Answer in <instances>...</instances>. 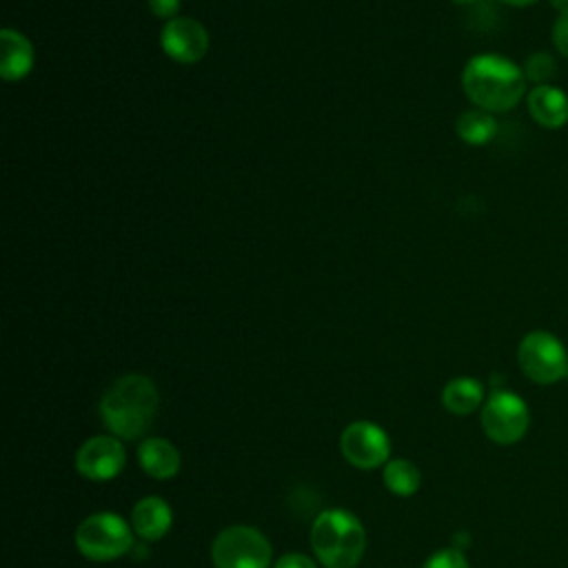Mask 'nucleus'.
Returning a JSON list of instances; mask_svg holds the SVG:
<instances>
[{
	"instance_id": "nucleus-17",
	"label": "nucleus",
	"mask_w": 568,
	"mask_h": 568,
	"mask_svg": "<svg viewBox=\"0 0 568 568\" xmlns=\"http://www.w3.org/2000/svg\"><path fill=\"white\" fill-rule=\"evenodd\" d=\"M422 484V475L419 468L408 462V459H390L384 464V486L399 495V497H408L413 493H417Z\"/></svg>"
},
{
	"instance_id": "nucleus-10",
	"label": "nucleus",
	"mask_w": 568,
	"mask_h": 568,
	"mask_svg": "<svg viewBox=\"0 0 568 568\" xmlns=\"http://www.w3.org/2000/svg\"><path fill=\"white\" fill-rule=\"evenodd\" d=\"M160 47L173 62L195 64L209 51V31L200 20L178 16L162 27Z\"/></svg>"
},
{
	"instance_id": "nucleus-1",
	"label": "nucleus",
	"mask_w": 568,
	"mask_h": 568,
	"mask_svg": "<svg viewBox=\"0 0 568 568\" xmlns=\"http://www.w3.org/2000/svg\"><path fill=\"white\" fill-rule=\"evenodd\" d=\"M524 67L499 53H477L462 69L466 98L488 113L510 111L526 95Z\"/></svg>"
},
{
	"instance_id": "nucleus-25",
	"label": "nucleus",
	"mask_w": 568,
	"mask_h": 568,
	"mask_svg": "<svg viewBox=\"0 0 568 568\" xmlns=\"http://www.w3.org/2000/svg\"><path fill=\"white\" fill-rule=\"evenodd\" d=\"M455 4H470V2H475V0H453Z\"/></svg>"
},
{
	"instance_id": "nucleus-12",
	"label": "nucleus",
	"mask_w": 568,
	"mask_h": 568,
	"mask_svg": "<svg viewBox=\"0 0 568 568\" xmlns=\"http://www.w3.org/2000/svg\"><path fill=\"white\" fill-rule=\"evenodd\" d=\"M0 75L7 82H18L33 69V44L18 29L4 27L0 31Z\"/></svg>"
},
{
	"instance_id": "nucleus-16",
	"label": "nucleus",
	"mask_w": 568,
	"mask_h": 568,
	"mask_svg": "<svg viewBox=\"0 0 568 568\" xmlns=\"http://www.w3.org/2000/svg\"><path fill=\"white\" fill-rule=\"evenodd\" d=\"M455 133L466 144L481 146V144H488L497 135V120L493 113H488L484 109H470V111H464L455 120Z\"/></svg>"
},
{
	"instance_id": "nucleus-7",
	"label": "nucleus",
	"mask_w": 568,
	"mask_h": 568,
	"mask_svg": "<svg viewBox=\"0 0 568 568\" xmlns=\"http://www.w3.org/2000/svg\"><path fill=\"white\" fill-rule=\"evenodd\" d=\"M530 424L528 404L513 390L497 388L481 406V428L499 446L517 444Z\"/></svg>"
},
{
	"instance_id": "nucleus-24",
	"label": "nucleus",
	"mask_w": 568,
	"mask_h": 568,
	"mask_svg": "<svg viewBox=\"0 0 568 568\" xmlns=\"http://www.w3.org/2000/svg\"><path fill=\"white\" fill-rule=\"evenodd\" d=\"M550 2H552V7L557 9V13L568 11V0H550Z\"/></svg>"
},
{
	"instance_id": "nucleus-11",
	"label": "nucleus",
	"mask_w": 568,
	"mask_h": 568,
	"mask_svg": "<svg viewBox=\"0 0 568 568\" xmlns=\"http://www.w3.org/2000/svg\"><path fill=\"white\" fill-rule=\"evenodd\" d=\"M530 118L544 129H561L568 124V93L557 84H537L526 93Z\"/></svg>"
},
{
	"instance_id": "nucleus-15",
	"label": "nucleus",
	"mask_w": 568,
	"mask_h": 568,
	"mask_svg": "<svg viewBox=\"0 0 568 568\" xmlns=\"http://www.w3.org/2000/svg\"><path fill=\"white\" fill-rule=\"evenodd\" d=\"M484 402V384L475 377H455L442 390V404L453 415H470Z\"/></svg>"
},
{
	"instance_id": "nucleus-19",
	"label": "nucleus",
	"mask_w": 568,
	"mask_h": 568,
	"mask_svg": "<svg viewBox=\"0 0 568 568\" xmlns=\"http://www.w3.org/2000/svg\"><path fill=\"white\" fill-rule=\"evenodd\" d=\"M422 568H468V561L459 548H442L433 552Z\"/></svg>"
},
{
	"instance_id": "nucleus-2",
	"label": "nucleus",
	"mask_w": 568,
	"mask_h": 568,
	"mask_svg": "<svg viewBox=\"0 0 568 568\" xmlns=\"http://www.w3.org/2000/svg\"><path fill=\"white\" fill-rule=\"evenodd\" d=\"M160 395L155 384L140 373L118 377L100 399V417L104 426L120 439H138L144 435L158 413Z\"/></svg>"
},
{
	"instance_id": "nucleus-8",
	"label": "nucleus",
	"mask_w": 568,
	"mask_h": 568,
	"mask_svg": "<svg viewBox=\"0 0 568 568\" xmlns=\"http://www.w3.org/2000/svg\"><path fill=\"white\" fill-rule=\"evenodd\" d=\"M342 455L355 468H377L388 462L390 439L382 426L375 422H353L342 430L339 437Z\"/></svg>"
},
{
	"instance_id": "nucleus-21",
	"label": "nucleus",
	"mask_w": 568,
	"mask_h": 568,
	"mask_svg": "<svg viewBox=\"0 0 568 568\" xmlns=\"http://www.w3.org/2000/svg\"><path fill=\"white\" fill-rule=\"evenodd\" d=\"M180 2L182 0H149V9L155 18L173 20V18H178L175 13L180 11Z\"/></svg>"
},
{
	"instance_id": "nucleus-4",
	"label": "nucleus",
	"mask_w": 568,
	"mask_h": 568,
	"mask_svg": "<svg viewBox=\"0 0 568 568\" xmlns=\"http://www.w3.org/2000/svg\"><path fill=\"white\" fill-rule=\"evenodd\" d=\"M75 546L91 561H111L133 546V528L118 513H93L75 528Z\"/></svg>"
},
{
	"instance_id": "nucleus-5",
	"label": "nucleus",
	"mask_w": 568,
	"mask_h": 568,
	"mask_svg": "<svg viewBox=\"0 0 568 568\" xmlns=\"http://www.w3.org/2000/svg\"><path fill=\"white\" fill-rule=\"evenodd\" d=\"M517 362L521 373L535 384H557L568 375V351L564 342L550 331H530L517 346Z\"/></svg>"
},
{
	"instance_id": "nucleus-20",
	"label": "nucleus",
	"mask_w": 568,
	"mask_h": 568,
	"mask_svg": "<svg viewBox=\"0 0 568 568\" xmlns=\"http://www.w3.org/2000/svg\"><path fill=\"white\" fill-rule=\"evenodd\" d=\"M550 38H552V44L559 51V55L568 58V11L557 13V18L552 22Z\"/></svg>"
},
{
	"instance_id": "nucleus-6",
	"label": "nucleus",
	"mask_w": 568,
	"mask_h": 568,
	"mask_svg": "<svg viewBox=\"0 0 568 568\" xmlns=\"http://www.w3.org/2000/svg\"><path fill=\"white\" fill-rule=\"evenodd\" d=\"M211 559L215 568H268L271 544L253 526H226L211 544Z\"/></svg>"
},
{
	"instance_id": "nucleus-3",
	"label": "nucleus",
	"mask_w": 568,
	"mask_h": 568,
	"mask_svg": "<svg viewBox=\"0 0 568 568\" xmlns=\"http://www.w3.org/2000/svg\"><path fill=\"white\" fill-rule=\"evenodd\" d=\"M311 546L324 568H355L366 548V532L351 510L328 508L313 521Z\"/></svg>"
},
{
	"instance_id": "nucleus-18",
	"label": "nucleus",
	"mask_w": 568,
	"mask_h": 568,
	"mask_svg": "<svg viewBox=\"0 0 568 568\" xmlns=\"http://www.w3.org/2000/svg\"><path fill=\"white\" fill-rule=\"evenodd\" d=\"M557 71V64H555V58L546 51H535L532 55L526 58L524 62V73H526V80L532 82L535 87L537 84H548V80H552Z\"/></svg>"
},
{
	"instance_id": "nucleus-14",
	"label": "nucleus",
	"mask_w": 568,
	"mask_h": 568,
	"mask_svg": "<svg viewBox=\"0 0 568 568\" xmlns=\"http://www.w3.org/2000/svg\"><path fill=\"white\" fill-rule=\"evenodd\" d=\"M140 468L153 479H171L178 475L182 457L180 450L164 437H146L138 446Z\"/></svg>"
},
{
	"instance_id": "nucleus-23",
	"label": "nucleus",
	"mask_w": 568,
	"mask_h": 568,
	"mask_svg": "<svg viewBox=\"0 0 568 568\" xmlns=\"http://www.w3.org/2000/svg\"><path fill=\"white\" fill-rule=\"evenodd\" d=\"M501 2L508 4V7H530V4H535L539 0H501Z\"/></svg>"
},
{
	"instance_id": "nucleus-13",
	"label": "nucleus",
	"mask_w": 568,
	"mask_h": 568,
	"mask_svg": "<svg viewBox=\"0 0 568 568\" xmlns=\"http://www.w3.org/2000/svg\"><path fill=\"white\" fill-rule=\"evenodd\" d=\"M171 524H173L171 506L155 495L142 497L131 510V528L144 541L162 539L169 532Z\"/></svg>"
},
{
	"instance_id": "nucleus-9",
	"label": "nucleus",
	"mask_w": 568,
	"mask_h": 568,
	"mask_svg": "<svg viewBox=\"0 0 568 568\" xmlns=\"http://www.w3.org/2000/svg\"><path fill=\"white\" fill-rule=\"evenodd\" d=\"M126 453L115 435L89 437L75 453V468L84 479L109 481L124 468Z\"/></svg>"
},
{
	"instance_id": "nucleus-22",
	"label": "nucleus",
	"mask_w": 568,
	"mask_h": 568,
	"mask_svg": "<svg viewBox=\"0 0 568 568\" xmlns=\"http://www.w3.org/2000/svg\"><path fill=\"white\" fill-rule=\"evenodd\" d=\"M273 568H317L315 561L302 552H286L282 555Z\"/></svg>"
}]
</instances>
